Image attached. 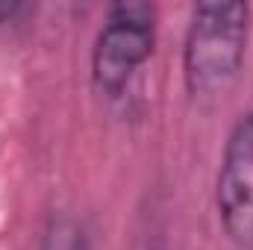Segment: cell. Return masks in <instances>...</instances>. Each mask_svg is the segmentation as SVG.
Returning a JSON list of instances; mask_svg holds the SVG:
<instances>
[{"label": "cell", "mask_w": 253, "mask_h": 250, "mask_svg": "<svg viewBox=\"0 0 253 250\" xmlns=\"http://www.w3.org/2000/svg\"><path fill=\"white\" fill-rule=\"evenodd\" d=\"M251 30L248 3H200L191 12L183 77L191 94H218L242 71Z\"/></svg>", "instance_id": "cell-1"}, {"label": "cell", "mask_w": 253, "mask_h": 250, "mask_svg": "<svg viewBox=\"0 0 253 250\" xmlns=\"http://www.w3.org/2000/svg\"><path fill=\"white\" fill-rule=\"evenodd\" d=\"M156 42V9L150 3L126 0L106 12V21L91 50V83L100 94L118 97L132 74L147 62Z\"/></svg>", "instance_id": "cell-2"}, {"label": "cell", "mask_w": 253, "mask_h": 250, "mask_svg": "<svg viewBox=\"0 0 253 250\" xmlns=\"http://www.w3.org/2000/svg\"><path fill=\"white\" fill-rule=\"evenodd\" d=\"M215 203L230 242L253 250V112H245L227 135Z\"/></svg>", "instance_id": "cell-3"}, {"label": "cell", "mask_w": 253, "mask_h": 250, "mask_svg": "<svg viewBox=\"0 0 253 250\" xmlns=\"http://www.w3.org/2000/svg\"><path fill=\"white\" fill-rule=\"evenodd\" d=\"M42 250H88V245H85L83 230L71 218H59V221L50 224Z\"/></svg>", "instance_id": "cell-4"}, {"label": "cell", "mask_w": 253, "mask_h": 250, "mask_svg": "<svg viewBox=\"0 0 253 250\" xmlns=\"http://www.w3.org/2000/svg\"><path fill=\"white\" fill-rule=\"evenodd\" d=\"M18 12H24L21 3H0V24H9Z\"/></svg>", "instance_id": "cell-5"}]
</instances>
